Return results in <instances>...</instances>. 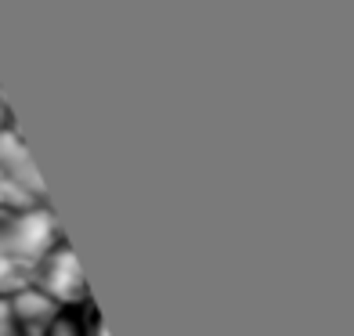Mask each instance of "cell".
Listing matches in <instances>:
<instances>
[{"label": "cell", "instance_id": "1", "mask_svg": "<svg viewBox=\"0 0 354 336\" xmlns=\"http://www.w3.org/2000/svg\"><path fill=\"white\" fill-rule=\"evenodd\" d=\"M62 239L66 232H62L51 203L19 214H0V297L29 286L37 261Z\"/></svg>", "mask_w": 354, "mask_h": 336}, {"label": "cell", "instance_id": "2", "mask_svg": "<svg viewBox=\"0 0 354 336\" xmlns=\"http://www.w3.org/2000/svg\"><path fill=\"white\" fill-rule=\"evenodd\" d=\"M29 286H37L44 297H51L62 311H76V308H84V304H91L87 275H84V268H80V257L69 246V239L55 243L37 261Z\"/></svg>", "mask_w": 354, "mask_h": 336}, {"label": "cell", "instance_id": "3", "mask_svg": "<svg viewBox=\"0 0 354 336\" xmlns=\"http://www.w3.org/2000/svg\"><path fill=\"white\" fill-rule=\"evenodd\" d=\"M0 170L8 174L11 181H19L29 196H37L40 203H47V185L37 170V159L33 152L26 149V141L19 134V127L8 123L4 131H0Z\"/></svg>", "mask_w": 354, "mask_h": 336}, {"label": "cell", "instance_id": "4", "mask_svg": "<svg viewBox=\"0 0 354 336\" xmlns=\"http://www.w3.org/2000/svg\"><path fill=\"white\" fill-rule=\"evenodd\" d=\"M8 300V311L15 318V326H19L22 336H44L47 329H51V322L62 315V308L51 300V297H44L37 286H22V290H15L4 297Z\"/></svg>", "mask_w": 354, "mask_h": 336}, {"label": "cell", "instance_id": "5", "mask_svg": "<svg viewBox=\"0 0 354 336\" xmlns=\"http://www.w3.org/2000/svg\"><path fill=\"white\" fill-rule=\"evenodd\" d=\"M33 206H40V199L29 196L19 181H11L0 170V214H19V210H33Z\"/></svg>", "mask_w": 354, "mask_h": 336}, {"label": "cell", "instance_id": "6", "mask_svg": "<svg viewBox=\"0 0 354 336\" xmlns=\"http://www.w3.org/2000/svg\"><path fill=\"white\" fill-rule=\"evenodd\" d=\"M44 336H84V322H80V311H62Z\"/></svg>", "mask_w": 354, "mask_h": 336}, {"label": "cell", "instance_id": "7", "mask_svg": "<svg viewBox=\"0 0 354 336\" xmlns=\"http://www.w3.org/2000/svg\"><path fill=\"white\" fill-rule=\"evenodd\" d=\"M0 336H22L19 326H15V318H11V311H8V300L4 297H0Z\"/></svg>", "mask_w": 354, "mask_h": 336}, {"label": "cell", "instance_id": "8", "mask_svg": "<svg viewBox=\"0 0 354 336\" xmlns=\"http://www.w3.org/2000/svg\"><path fill=\"white\" fill-rule=\"evenodd\" d=\"M8 123H15V120H11V112H8V105H4V98H0V131H4V127H8Z\"/></svg>", "mask_w": 354, "mask_h": 336}]
</instances>
